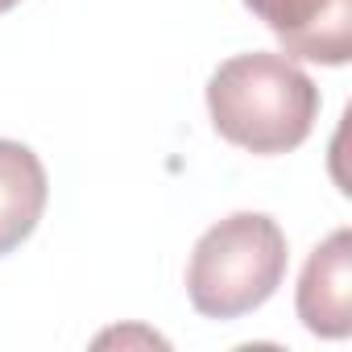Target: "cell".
<instances>
[{
    "label": "cell",
    "instance_id": "cell-1",
    "mask_svg": "<svg viewBox=\"0 0 352 352\" xmlns=\"http://www.w3.org/2000/svg\"><path fill=\"white\" fill-rule=\"evenodd\" d=\"M208 112L224 141L274 157L298 149L319 120V87L286 54H236L208 79Z\"/></svg>",
    "mask_w": 352,
    "mask_h": 352
},
{
    "label": "cell",
    "instance_id": "cell-2",
    "mask_svg": "<svg viewBox=\"0 0 352 352\" xmlns=\"http://www.w3.org/2000/svg\"><path fill=\"white\" fill-rule=\"evenodd\" d=\"M286 265L290 249L278 220L261 212H236L212 224L187 261L191 307L208 319H241L274 298Z\"/></svg>",
    "mask_w": 352,
    "mask_h": 352
},
{
    "label": "cell",
    "instance_id": "cell-3",
    "mask_svg": "<svg viewBox=\"0 0 352 352\" xmlns=\"http://www.w3.org/2000/svg\"><path fill=\"white\" fill-rule=\"evenodd\" d=\"M286 58L344 67L352 58V0H245Z\"/></svg>",
    "mask_w": 352,
    "mask_h": 352
},
{
    "label": "cell",
    "instance_id": "cell-4",
    "mask_svg": "<svg viewBox=\"0 0 352 352\" xmlns=\"http://www.w3.org/2000/svg\"><path fill=\"white\" fill-rule=\"evenodd\" d=\"M298 319L311 336L344 340L352 331V232L336 228L302 265L298 278Z\"/></svg>",
    "mask_w": 352,
    "mask_h": 352
},
{
    "label": "cell",
    "instance_id": "cell-5",
    "mask_svg": "<svg viewBox=\"0 0 352 352\" xmlns=\"http://www.w3.org/2000/svg\"><path fill=\"white\" fill-rule=\"evenodd\" d=\"M46 195L50 183L42 157L21 141L0 137V257L30 241L46 212Z\"/></svg>",
    "mask_w": 352,
    "mask_h": 352
},
{
    "label": "cell",
    "instance_id": "cell-6",
    "mask_svg": "<svg viewBox=\"0 0 352 352\" xmlns=\"http://www.w3.org/2000/svg\"><path fill=\"white\" fill-rule=\"evenodd\" d=\"M21 0H0V13H9V9H17Z\"/></svg>",
    "mask_w": 352,
    "mask_h": 352
}]
</instances>
